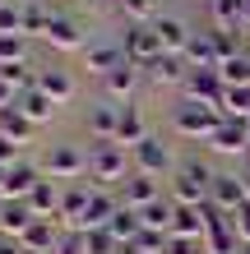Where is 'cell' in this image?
<instances>
[{"label":"cell","instance_id":"8","mask_svg":"<svg viewBox=\"0 0 250 254\" xmlns=\"http://www.w3.org/2000/svg\"><path fill=\"white\" fill-rule=\"evenodd\" d=\"M130 153H135V171L139 176H153V181L171 167V153H167V143L158 139V134H149V139H144L139 148H130Z\"/></svg>","mask_w":250,"mask_h":254},{"label":"cell","instance_id":"24","mask_svg":"<svg viewBox=\"0 0 250 254\" xmlns=\"http://www.w3.org/2000/svg\"><path fill=\"white\" fill-rule=\"evenodd\" d=\"M93 190L97 185H75V190H65V199H61V217L75 222V231L83 227V217H88V199H93Z\"/></svg>","mask_w":250,"mask_h":254},{"label":"cell","instance_id":"45","mask_svg":"<svg viewBox=\"0 0 250 254\" xmlns=\"http://www.w3.org/2000/svg\"><path fill=\"white\" fill-rule=\"evenodd\" d=\"M241 254H250V245H246V250H241Z\"/></svg>","mask_w":250,"mask_h":254},{"label":"cell","instance_id":"4","mask_svg":"<svg viewBox=\"0 0 250 254\" xmlns=\"http://www.w3.org/2000/svg\"><path fill=\"white\" fill-rule=\"evenodd\" d=\"M209 203L218 208L223 217L241 213L246 208V176H232V171H213V185H209Z\"/></svg>","mask_w":250,"mask_h":254},{"label":"cell","instance_id":"13","mask_svg":"<svg viewBox=\"0 0 250 254\" xmlns=\"http://www.w3.org/2000/svg\"><path fill=\"white\" fill-rule=\"evenodd\" d=\"M37 88L56 102V107H61V102L75 97V74L61 69V65H47V69H37Z\"/></svg>","mask_w":250,"mask_h":254},{"label":"cell","instance_id":"6","mask_svg":"<svg viewBox=\"0 0 250 254\" xmlns=\"http://www.w3.org/2000/svg\"><path fill=\"white\" fill-rule=\"evenodd\" d=\"M83 171H88V153H79L75 143H51V153H47V176L51 181H75Z\"/></svg>","mask_w":250,"mask_h":254},{"label":"cell","instance_id":"7","mask_svg":"<svg viewBox=\"0 0 250 254\" xmlns=\"http://www.w3.org/2000/svg\"><path fill=\"white\" fill-rule=\"evenodd\" d=\"M223 93H227V83H223V74H218V69H190V79H185V102L223 107Z\"/></svg>","mask_w":250,"mask_h":254},{"label":"cell","instance_id":"1","mask_svg":"<svg viewBox=\"0 0 250 254\" xmlns=\"http://www.w3.org/2000/svg\"><path fill=\"white\" fill-rule=\"evenodd\" d=\"M171 125H176V134H185V139H213V134H218V125H223V107L181 102V107L171 111Z\"/></svg>","mask_w":250,"mask_h":254},{"label":"cell","instance_id":"21","mask_svg":"<svg viewBox=\"0 0 250 254\" xmlns=\"http://www.w3.org/2000/svg\"><path fill=\"white\" fill-rule=\"evenodd\" d=\"M0 134H5V139H14V143H33L37 125L28 121L19 107H5V111H0Z\"/></svg>","mask_w":250,"mask_h":254},{"label":"cell","instance_id":"31","mask_svg":"<svg viewBox=\"0 0 250 254\" xmlns=\"http://www.w3.org/2000/svg\"><path fill=\"white\" fill-rule=\"evenodd\" d=\"M102 83H107V93H111V97H130V93H135V83H139V65H130V61H125L121 69H111Z\"/></svg>","mask_w":250,"mask_h":254},{"label":"cell","instance_id":"2","mask_svg":"<svg viewBox=\"0 0 250 254\" xmlns=\"http://www.w3.org/2000/svg\"><path fill=\"white\" fill-rule=\"evenodd\" d=\"M121 47H125V61L130 65H139V69H149L153 61H163V37H158V28L153 23H130L125 28V37H121Z\"/></svg>","mask_w":250,"mask_h":254},{"label":"cell","instance_id":"33","mask_svg":"<svg viewBox=\"0 0 250 254\" xmlns=\"http://www.w3.org/2000/svg\"><path fill=\"white\" fill-rule=\"evenodd\" d=\"M79 236H83V254H121V241L107 227H93V231H79Z\"/></svg>","mask_w":250,"mask_h":254},{"label":"cell","instance_id":"12","mask_svg":"<svg viewBox=\"0 0 250 254\" xmlns=\"http://www.w3.org/2000/svg\"><path fill=\"white\" fill-rule=\"evenodd\" d=\"M158 37H163V51L167 56H185V47H190V28H185V19H176V14H158Z\"/></svg>","mask_w":250,"mask_h":254},{"label":"cell","instance_id":"29","mask_svg":"<svg viewBox=\"0 0 250 254\" xmlns=\"http://www.w3.org/2000/svg\"><path fill=\"white\" fill-rule=\"evenodd\" d=\"M144 231H163V236H171V217H176V203L171 199H158V203H149L144 208Z\"/></svg>","mask_w":250,"mask_h":254},{"label":"cell","instance_id":"44","mask_svg":"<svg viewBox=\"0 0 250 254\" xmlns=\"http://www.w3.org/2000/svg\"><path fill=\"white\" fill-rule=\"evenodd\" d=\"M5 5H9V0H0V9H5Z\"/></svg>","mask_w":250,"mask_h":254},{"label":"cell","instance_id":"11","mask_svg":"<svg viewBox=\"0 0 250 254\" xmlns=\"http://www.w3.org/2000/svg\"><path fill=\"white\" fill-rule=\"evenodd\" d=\"M158 199H163V190H158V181H153V176H130V181H125V190H121V203L125 208H135V213H144V208H149V203H158Z\"/></svg>","mask_w":250,"mask_h":254},{"label":"cell","instance_id":"15","mask_svg":"<svg viewBox=\"0 0 250 254\" xmlns=\"http://www.w3.org/2000/svg\"><path fill=\"white\" fill-rule=\"evenodd\" d=\"M47 42H51L56 51H83V47H88V42H83V28H79L75 19H65V14H56V19H51Z\"/></svg>","mask_w":250,"mask_h":254},{"label":"cell","instance_id":"42","mask_svg":"<svg viewBox=\"0 0 250 254\" xmlns=\"http://www.w3.org/2000/svg\"><path fill=\"white\" fill-rule=\"evenodd\" d=\"M246 203H250V171H246Z\"/></svg>","mask_w":250,"mask_h":254},{"label":"cell","instance_id":"27","mask_svg":"<svg viewBox=\"0 0 250 254\" xmlns=\"http://www.w3.org/2000/svg\"><path fill=\"white\" fill-rule=\"evenodd\" d=\"M19 111H23L33 125H47V121H51V111H56V102L42 93V88H28V93L19 97Z\"/></svg>","mask_w":250,"mask_h":254},{"label":"cell","instance_id":"26","mask_svg":"<svg viewBox=\"0 0 250 254\" xmlns=\"http://www.w3.org/2000/svg\"><path fill=\"white\" fill-rule=\"evenodd\" d=\"M107 231H111L121 245H130V241H135V236L144 231V217L135 213V208H125V203H121V208H116V217L107 222Z\"/></svg>","mask_w":250,"mask_h":254},{"label":"cell","instance_id":"5","mask_svg":"<svg viewBox=\"0 0 250 254\" xmlns=\"http://www.w3.org/2000/svg\"><path fill=\"white\" fill-rule=\"evenodd\" d=\"M88 176L93 181H121L125 176V148L121 143H93L88 148Z\"/></svg>","mask_w":250,"mask_h":254},{"label":"cell","instance_id":"14","mask_svg":"<svg viewBox=\"0 0 250 254\" xmlns=\"http://www.w3.org/2000/svg\"><path fill=\"white\" fill-rule=\"evenodd\" d=\"M33 208H28L23 199H5V208H0V231L9 236V241H23V231L33 227Z\"/></svg>","mask_w":250,"mask_h":254},{"label":"cell","instance_id":"19","mask_svg":"<svg viewBox=\"0 0 250 254\" xmlns=\"http://www.w3.org/2000/svg\"><path fill=\"white\" fill-rule=\"evenodd\" d=\"M61 185L56 181H37V190L28 194V208H33V217H61Z\"/></svg>","mask_w":250,"mask_h":254},{"label":"cell","instance_id":"41","mask_svg":"<svg viewBox=\"0 0 250 254\" xmlns=\"http://www.w3.org/2000/svg\"><path fill=\"white\" fill-rule=\"evenodd\" d=\"M0 254H23V245H19V241H9V236H5V245H0Z\"/></svg>","mask_w":250,"mask_h":254},{"label":"cell","instance_id":"39","mask_svg":"<svg viewBox=\"0 0 250 254\" xmlns=\"http://www.w3.org/2000/svg\"><path fill=\"white\" fill-rule=\"evenodd\" d=\"M19 148H23V143H14V139L0 134V167H14V162H19Z\"/></svg>","mask_w":250,"mask_h":254},{"label":"cell","instance_id":"40","mask_svg":"<svg viewBox=\"0 0 250 254\" xmlns=\"http://www.w3.org/2000/svg\"><path fill=\"white\" fill-rule=\"evenodd\" d=\"M5 107H19V93H14V88L0 79V111H5Z\"/></svg>","mask_w":250,"mask_h":254},{"label":"cell","instance_id":"36","mask_svg":"<svg viewBox=\"0 0 250 254\" xmlns=\"http://www.w3.org/2000/svg\"><path fill=\"white\" fill-rule=\"evenodd\" d=\"M19 61H23V37L0 33V65H19Z\"/></svg>","mask_w":250,"mask_h":254},{"label":"cell","instance_id":"23","mask_svg":"<svg viewBox=\"0 0 250 254\" xmlns=\"http://www.w3.org/2000/svg\"><path fill=\"white\" fill-rule=\"evenodd\" d=\"M241 250H246V245H241V236L232 231V222H227V217L218 222L209 236H204V254H241Z\"/></svg>","mask_w":250,"mask_h":254},{"label":"cell","instance_id":"32","mask_svg":"<svg viewBox=\"0 0 250 254\" xmlns=\"http://www.w3.org/2000/svg\"><path fill=\"white\" fill-rule=\"evenodd\" d=\"M51 19H56V9H51V5H42V0L23 5V33H37V37H47Z\"/></svg>","mask_w":250,"mask_h":254},{"label":"cell","instance_id":"35","mask_svg":"<svg viewBox=\"0 0 250 254\" xmlns=\"http://www.w3.org/2000/svg\"><path fill=\"white\" fill-rule=\"evenodd\" d=\"M0 33L23 37V5H5V9H0Z\"/></svg>","mask_w":250,"mask_h":254},{"label":"cell","instance_id":"25","mask_svg":"<svg viewBox=\"0 0 250 254\" xmlns=\"http://www.w3.org/2000/svg\"><path fill=\"white\" fill-rule=\"evenodd\" d=\"M149 79H153V83H185V79H190L185 56H163V61H153V65H149Z\"/></svg>","mask_w":250,"mask_h":254},{"label":"cell","instance_id":"43","mask_svg":"<svg viewBox=\"0 0 250 254\" xmlns=\"http://www.w3.org/2000/svg\"><path fill=\"white\" fill-rule=\"evenodd\" d=\"M23 254H42V250H23Z\"/></svg>","mask_w":250,"mask_h":254},{"label":"cell","instance_id":"17","mask_svg":"<svg viewBox=\"0 0 250 254\" xmlns=\"http://www.w3.org/2000/svg\"><path fill=\"white\" fill-rule=\"evenodd\" d=\"M37 181H42V171H37V167H28V162H14L0 194H5V199H23V203H28V194L37 190Z\"/></svg>","mask_w":250,"mask_h":254},{"label":"cell","instance_id":"28","mask_svg":"<svg viewBox=\"0 0 250 254\" xmlns=\"http://www.w3.org/2000/svg\"><path fill=\"white\" fill-rule=\"evenodd\" d=\"M116 208H121V203H116L111 194H102V190H93V199H88V217H83V227H79V231H93V227H107V222L116 217Z\"/></svg>","mask_w":250,"mask_h":254},{"label":"cell","instance_id":"22","mask_svg":"<svg viewBox=\"0 0 250 254\" xmlns=\"http://www.w3.org/2000/svg\"><path fill=\"white\" fill-rule=\"evenodd\" d=\"M23 250H42V254H56V245H61V236H56V227H51V217H37L33 227L23 231V241H19Z\"/></svg>","mask_w":250,"mask_h":254},{"label":"cell","instance_id":"20","mask_svg":"<svg viewBox=\"0 0 250 254\" xmlns=\"http://www.w3.org/2000/svg\"><path fill=\"white\" fill-rule=\"evenodd\" d=\"M209 143L218 148V153H250V134H246V125H241V121H223Z\"/></svg>","mask_w":250,"mask_h":254},{"label":"cell","instance_id":"18","mask_svg":"<svg viewBox=\"0 0 250 254\" xmlns=\"http://www.w3.org/2000/svg\"><path fill=\"white\" fill-rule=\"evenodd\" d=\"M149 139V121H144L139 107H121V125H116V143L121 148H139Z\"/></svg>","mask_w":250,"mask_h":254},{"label":"cell","instance_id":"34","mask_svg":"<svg viewBox=\"0 0 250 254\" xmlns=\"http://www.w3.org/2000/svg\"><path fill=\"white\" fill-rule=\"evenodd\" d=\"M130 23H158V0H121Z\"/></svg>","mask_w":250,"mask_h":254},{"label":"cell","instance_id":"9","mask_svg":"<svg viewBox=\"0 0 250 254\" xmlns=\"http://www.w3.org/2000/svg\"><path fill=\"white\" fill-rule=\"evenodd\" d=\"M83 65L107 79L111 69L125 65V47H121V42H93V47H83Z\"/></svg>","mask_w":250,"mask_h":254},{"label":"cell","instance_id":"3","mask_svg":"<svg viewBox=\"0 0 250 254\" xmlns=\"http://www.w3.org/2000/svg\"><path fill=\"white\" fill-rule=\"evenodd\" d=\"M209 185H213V171L204 167V162H185V167H176L171 176V203H204L209 199Z\"/></svg>","mask_w":250,"mask_h":254},{"label":"cell","instance_id":"38","mask_svg":"<svg viewBox=\"0 0 250 254\" xmlns=\"http://www.w3.org/2000/svg\"><path fill=\"white\" fill-rule=\"evenodd\" d=\"M227 222H232V231H237V236H241V245H250V203L241 208V213H232Z\"/></svg>","mask_w":250,"mask_h":254},{"label":"cell","instance_id":"37","mask_svg":"<svg viewBox=\"0 0 250 254\" xmlns=\"http://www.w3.org/2000/svg\"><path fill=\"white\" fill-rule=\"evenodd\" d=\"M167 254H204V241H195V236H167Z\"/></svg>","mask_w":250,"mask_h":254},{"label":"cell","instance_id":"30","mask_svg":"<svg viewBox=\"0 0 250 254\" xmlns=\"http://www.w3.org/2000/svg\"><path fill=\"white\" fill-rule=\"evenodd\" d=\"M209 14L218 28H241L246 19V0H209Z\"/></svg>","mask_w":250,"mask_h":254},{"label":"cell","instance_id":"16","mask_svg":"<svg viewBox=\"0 0 250 254\" xmlns=\"http://www.w3.org/2000/svg\"><path fill=\"white\" fill-rule=\"evenodd\" d=\"M185 65H190V69H218V65H223L213 33H195V37H190V47H185Z\"/></svg>","mask_w":250,"mask_h":254},{"label":"cell","instance_id":"10","mask_svg":"<svg viewBox=\"0 0 250 254\" xmlns=\"http://www.w3.org/2000/svg\"><path fill=\"white\" fill-rule=\"evenodd\" d=\"M116 125H121V107H111V102L88 107V134H93V143H116Z\"/></svg>","mask_w":250,"mask_h":254}]
</instances>
